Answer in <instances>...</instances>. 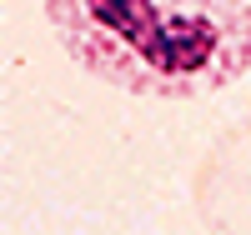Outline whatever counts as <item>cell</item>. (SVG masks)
<instances>
[{"instance_id": "2", "label": "cell", "mask_w": 251, "mask_h": 235, "mask_svg": "<svg viewBox=\"0 0 251 235\" xmlns=\"http://www.w3.org/2000/svg\"><path fill=\"white\" fill-rule=\"evenodd\" d=\"M191 210L206 230H251V115L226 125L196 160Z\"/></svg>"}, {"instance_id": "1", "label": "cell", "mask_w": 251, "mask_h": 235, "mask_svg": "<svg viewBox=\"0 0 251 235\" xmlns=\"http://www.w3.org/2000/svg\"><path fill=\"white\" fill-rule=\"evenodd\" d=\"M66 55L126 95L196 100L251 70V0H46Z\"/></svg>"}]
</instances>
